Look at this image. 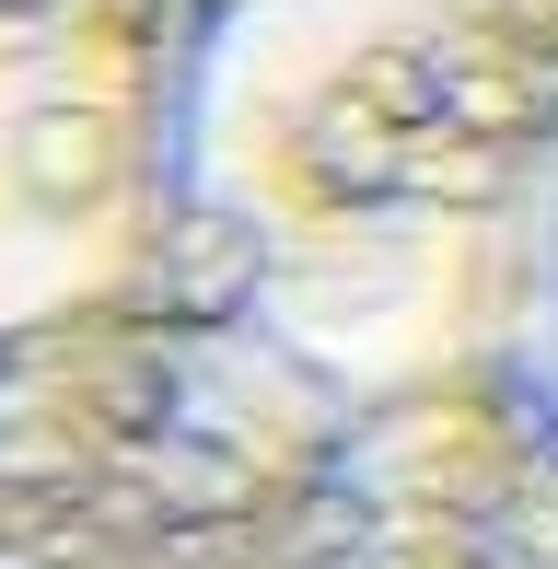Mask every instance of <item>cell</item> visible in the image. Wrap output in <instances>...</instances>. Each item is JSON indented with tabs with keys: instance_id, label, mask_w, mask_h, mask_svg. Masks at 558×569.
Segmentation results:
<instances>
[{
	"instance_id": "cell-1",
	"label": "cell",
	"mask_w": 558,
	"mask_h": 569,
	"mask_svg": "<svg viewBox=\"0 0 558 569\" xmlns=\"http://www.w3.org/2000/svg\"><path fill=\"white\" fill-rule=\"evenodd\" d=\"M558 221V0H210L187 291L349 407L512 383Z\"/></svg>"
},
{
	"instance_id": "cell-2",
	"label": "cell",
	"mask_w": 558,
	"mask_h": 569,
	"mask_svg": "<svg viewBox=\"0 0 558 569\" xmlns=\"http://www.w3.org/2000/svg\"><path fill=\"white\" fill-rule=\"evenodd\" d=\"M372 407L163 291L0 349V569H279Z\"/></svg>"
},
{
	"instance_id": "cell-3",
	"label": "cell",
	"mask_w": 558,
	"mask_h": 569,
	"mask_svg": "<svg viewBox=\"0 0 558 569\" xmlns=\"http://www.w3.org/2000/svg\"><path fill=\"white\" fill-rule=\"evenodd\" d=\"M175 0H0V349L187 279Z\"/></svg>"
},
{
	"instance_id": "cell-4",
	"label": "cell",
	"mask_w": 558,
	"mask_h": 569,
	"mask_svg": "<svg viewBox=\"0 0 558 569\" xmlns=\"http://www.w3.org/2000/svg\"><path fill=\"white\" fill-rule=\"evenodd\" d=\"M279 569H558V419L524 383L372 407Z\"/></svg>"
},
{
	"instance_id": "cell-5",
	"label": "cell",
	"mask_w": 558,
	"mask_h": 569,
	"mask_svg": "<svg viewBox=\"0 0 558 569\" xmlns=\"http://www.w3.org/2000/svg\"><path fill=\"white\" fill-rule=\"evenodd\" d=\"M524 396L558 419V221H547V268H536V326H524Z\"/></svg>"
},
{
	"instance_id": "cell-6",
	"label": "cell",
	"mask_w": 558,
	"mask_h": 569,
	"mask_svg": "<svg viewBox=\"0 0 558 569\" xmlns=\"http://www.w3.org/2000/svg\"><path fill=\"white\" fill-rule=\"evenodd\" d=\"M175 12H210V0H175Z\"/></svg>"
}]
</instances>
